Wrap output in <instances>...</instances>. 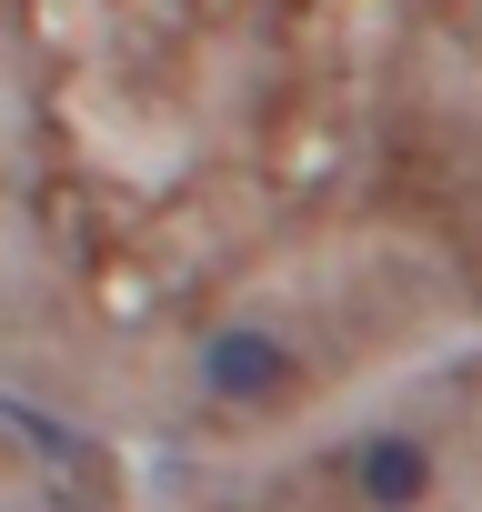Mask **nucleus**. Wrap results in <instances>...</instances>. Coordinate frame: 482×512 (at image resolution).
<instances>
[]
</instances>
